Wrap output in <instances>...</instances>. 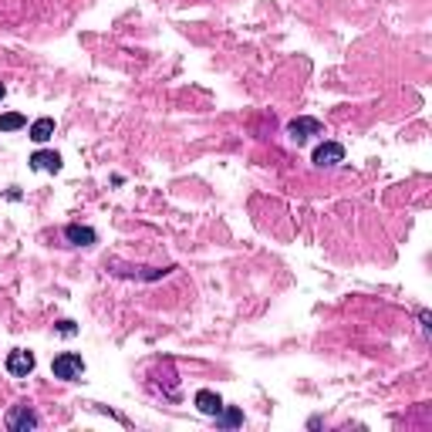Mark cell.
I'll return each mask as SVG.
<instances>
[{
  "mask_svg": "<svg viewBox=\"0 0 432 432\" xmlns=\"http://www.w3.org/2000/svg\"><path fill=\"white\" fill-rule=\"evenodd\" d=\"M64 237H68V240H71L75 246H92L95 240H98V233H95L92 226H81V223L64 226Z\"/></svg>",
  "mask_w": 432,
  "mask_h": 432,
  "instance_id": "obj_6",
  "label": "cell"
},
{
  "mask_svg": "<svg viewBox=\"0 0 432 432\" xmlns=\"http://www.w3.org/2000/svg\"><path fill=\"white\" fill-rule=\"evenodd\" d=\"M51 135H55V118H48V115L31 125V139H34V142H48Z\"/></svg>",
  "mask_w": 432,
  "mask_h": 432,
  "instance_id": "obj_9",
  "label": "cell"
},
{
  "mask_svg": "<svg viewBox=\"0 0 432 432\" xmlns=\"http://www.w3.org/2000/svg\"><path fill=\"white\" fill-rule=\"evenodd\" d=\"M27 125V118L20 112H7V115H0V132H18Z\"/></svg>",
  "mask_w": 432,
  "mask_h": 432,
  "instance_id": "obj_11",
  "label": "cell"
},
{
  "mask_svg": "<svg viewBox=\"0 0 432 432\" xmlns=\"http://www.w3.org/2000/svg\"><path fill=\"white\" fill-rule=\"evenodd\" d=\"M344 162V146L341 142H321L318 149H314V166H338Z\"/></svg>",
  "mask_w": 432,
  "mask_h": 432,
  "instance_id": "obj_3",
  "label": "cell"
},
{
  "mask_svg": "<svg viewBox=\"0 0 432 432\" xmlns=\"http://www.w3.org/2000/svg\"><path fill=\"white\" fill-rule=\"evenodd\" d=\"M51 372H55V378H64V382H71V378H81V375H85V361H81V355H71V351H64V355H57V358H55Z\"/></svg>",
  "mask_w": 432,
  "mask_h": 432,
  "instance_id": "obj_1",
  "label": "cell"
},
{
  "mask_svg": "<svg viewBox=\"0 0 432 432\" xmlns=\"http://www.w3.org/2000/svg\"><path fill=\"white\" fill-rule=\"evenodd\" d=\"M34 426H38V415L31 412L27 405H14V409L7 412V429L27 432V429H34Z\"/></svg>",
  "mask_w": 432,
  "mask_h": 432,
  "instance_id": "obj_5",
  "label": "cell"
},
{
  "mask_svg": "<svg viewBox=\"0 0 432 432\" xmlns=\"http://www.w3.org/2000/svg\"><path fill=\"white\" fill-rule=\"evenodd\" d=\"M31 169L57 172L61 169V155H57V152H34V155H31Z\"/></svg>",
  "mask_w": 432,
  "mask_h": 432,
  "instance_id": "obj_7",
  "label": "cell"
},
{
  "mask_svg": "<svg viewBox=\"0 0 432 432\" xmlns=\"http://www.w3.org/2000/svg\"><path fill=\"white\" fill-rule=\"evenodd\" d=\"M61 335H75V324L71 321H61Z\"/></svg>",
  "mask_w": 432,
  "mask_h": 432,
  "instance_id": "obj_12",
  "label": "cell"
},
{
  "mask_svg": "<svg viewBox=\"0 0 432 432\" xmlns=\"http://www.w3.org/2000/svg\"><path fill=\"white\" fill-rule=\"evenodd\" d=\"M196 409L203 415H216L220 409H223V402H220V395L209 392V389H203V392H196Z\"/></svg>",
  "mask_w": 432,
  "mask_h": 432,
  "instance_id": "obj_8",
  "label": "cell"
},
{
  "mask_svg": "<svg viewBox=\"0 0 432 432\" xmlns=\"http://www.w3.org/2000/svg\"><path fill=\"white\" fill-rule=\"evenodd\" d=\"M240 422H244V412H240V409H220V412H216V426H223V429H237V426H240Z\"/></svg>",
  "mask_w": 432,
  "mask_h": 432,
  "instance_id": "obj_10",
  "label": "cell"
},
{
  "mask_svg": "<svg viewBox=\"0 0 432 432\" xmlns=\"http://www.w3.org/2000/svg\"><path fill=\"white\" fill-rule=\"evenodd\" d=\"M7 372L18 378H27L34 372V355L31 351H24V348H14L11 355H7Z\"/></svg>",
  "mask_w": 432,
  "mask_h": 432,
  "instance_id": "obj_2",
  "label": "cell"
},
{
  "mask_svg": "<svg viewBox=\"0 0 432 432\" xmlns=\"http://www.w3.org/2000/svg\"><path fill=\"white\" fill-rule=\"evenodd\" d=\"M4 95H7V88H4V85H0V98H4Z\"/></svg>",
  "mask_w": 432,
  "mask_h": 432,
  "instance_id": "obj_13",
  "label": "cell"
},
{
  "mask_svg": "<svg viewBox=\"0 0 432 432\" xmlns=\"http://www.w3.org/2000/svg\"><path fill=\"white\" fill-rule=\"evenodd\" d=\"M321 132H324V129H321L318 118H294V122L287 125V135H291L298 146H301V142H307L311 135H321Z\"/></svg>",
  "mask_w": 432,
  "mask_h": 432,
  "instance_id": "obj_4",
  "label": "cell"
}]
</instances>
